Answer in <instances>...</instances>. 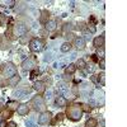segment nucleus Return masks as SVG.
<instances>
[{
	"mask_svg": "<svg viewBox=\"0 0 127 127\" xmlns=\"http://www.w3.org/2000/svg\"><path fill=\"white\" fill-rule=\"evenodd\" d=\"M90 38H92V36H90V33H89V34L87 33V34H85V38H84V39H88V41H89Z\"/></svg>",
	"mask_w": 127,
	"mask_h": 127,
	"instance_id": "obj_35",
	"label": "nucleus"
},
{
	"mask_svg": "<svg viewBox=\"0 0 127 127\" xmlns=\"http://www.w3.org/2000/svg\"><path fill=\"white\" fill-rule=\"evenodd\" d=\"M55 104L57 105V107H66V105H67V100H66V98H64L62 95H59V97H56Z\"/></svg>",
	"mask_w": 127,
	"mask_h": 127,
	"instance_id": "obj_9",
	"label": "nucleus"
},
{
	"mask_svg": "<svg viewBox=\"0 0 127 127\" xmlns=\"http://www.w3.org/2000/svg\"><path fill=\"white\" fill-rule=\"evenodd\" d=\"M19 80H20V76H19V75H14L13 78L8 79V83H9V85H10V87H15Z\"/></svg>",
	"mask_w": 127,
	"mask_h": 127,
	"instance_id": "obj_16",
	"label": "nucleus"
},
{
	"mask_svg": "<svg viewBox=\"0 0 127 127\" xmlns=\"http://www.w3.org/2000/svg\"><path fill=\"white\" fill-rule=\"evenodd\" d=\"M66 114L67 117L72 121H79L83 116V109H81V104H78V103H72L71 105L67 107V111H66Z\"/></svg>",
	"mask_w": 127,
	"mask_h": 127,
	"instance_id": "obj_1",
	"label": "nucleus"
},
{
	"mask_svg": "<svg viewBox=\"0 0 127 127\" xmlns=\"http://www.w3.org/2000/svg\"><path fill=\"white\" fill-rule=\"evenodd\" d=\"M8 107H9L10 109H15V108L18 107V103H17V102H9V103H8Z\"/></svg>",
	"mask_w": 127,
	"mask_h": 127,
	"instance_id": "obj_23",
	"label": "nucleus"
},
{
	"mask_svg": "<svg viewBox=\"0 0 127 127\" xmlns=\"http://www.w3.org/2000/svg\"><path fill=\"white\" fill-rule=\"evenodd\" d=\"M33 89H34L36 92H38L39 94L43 93V92H45V83H43V81H36L34 85H33Z\"/></svg>",
	"mask_w": 127,
	"mask_h": 127,
	"instance_id": "obj_11",
	"label": "nucleus"
},
{
	"mask_svg": "<svg viewBox=\"0 0 127 127\" xmlns=\"http://www.w3.org/2000/svg\"><path fill=\"white\" fill-rule=\"evenodd\" d=\"M6 127H17V123L15 122H9Z\"/></svg>",
	"mask_w": 127,
	"mask_h": 127,
	"instance_id": "obj_31",
	"label": "nucleus"
},
{
	"mask_svg": "<svg viewBox=\"0 0 127 127\" xmlns=\"http://www.w3.org/2000/svg\"><path fill=\"white\" fill-rule=\"evenodd\" d=\"M76 70V66L74 65V64H69V65L65 67V74L66 75H70V74H74Z\"/></svg>",
	"mask_w": 127,
	"mask_h": 127,
	"instance_id": "obj_17",
	"label": "nucleus"
},
{
	"mask_svg": "<svg viewBox=\"0 0 127 127\" xmlns=\"http://www.w3.org/2000/svg\"><path fill=\"white\" fill-rule=\"evenodd\" d=\"M32 104H33V107L36 111H39V112H43L45 108H46V104H45V100L42 97H39V95H37V97L33 98V100H32Z\"/></svg>",
	"mask_w": 127,
	"mask_h": 127,
	"instance_id": "obj_4",
	"label": "nucleus"
},
{
	"mask_svg": "<svg viewBox=\"0 0 127 127\" xmlns=\"http://www.w3.org/2000/svg\"><path fill=\"white\" fill-rule=\"evenodd\" d=\"M51 118H52L51 112H42V114L38 117V123L39 125H46L51 121Z\"/></svg>",
	"mask_w": 127,
	"mask_h": 127,
	"instance_id": "obj_7",
	"label": "nucleus"
},
{
	"mask_svg": "<svg viewBox=\"0 0 127 127\" xmlns=\"http://www.w3.org/2000/svg\"><path fill=\"white\" fill-rule=\"evenodd\" d=\"M84 69H85V72L87 74H93L97 67H95L93 64H89V65H85V67H84Z\"/></svg>",
	"mask_w": 127,
	"mask_h": 127,
	"instance_id": "obj_19",
	"label": "nucleus"
},
{
	"mask_svg": "<svg viewBox=\"0 0 127 127\" xmlns=\"http://www.w3.org/2000/svg\"><path fill=\"white\" fill-rule=\"evenodd\" d=\"M27 33V27L23 24V23H18L14 26V34L18 36V37H22Z\"/></svg>",
	"mask_w": 127,
	"mask_h": 127,
	"instance_id": "obj_6",
	"label": "nucleus"
},
{
	"mask_svg": "<svg viewBox=\"0 0 127 127\" xmlns=\"http://www.w3.org/2000/svg\"><path fill=\"white\" fill-rule=\"evenodd\" d=\"M99 67H100V69H103V70L105 69V60H104V59H100V62H99Z\"/></svg>",
	"mask_w": 127,
	"mask_h": 127,
	"instance_id": "obj_28",
	"label": "nucleus"
},
{
	"mask_svg": "<svg viewBox=\"0 0 127 127\" xmlns=\"http://www.w3.org/2000/svg\"><path fill=\"white\" fill-rule=\"evenodd\" d=\"M51 56H52V55L50 54V52H47V54L45 55V57H43V61H45V62H48V61H51V59H52Z\"/></svg>",
	"mask_w": 127,
	"mask_h": 127,
	"instance_id": "obj_27",
	"label": "nucleus"
},
{
	"mask_svg": "<svg viewBox=\"0 0 127 127\" xmlns=\"http://www.w3.org/2000/svg\"><path fill=\"white\" fill-rule=\"evenodd\" d=\"M99 79H100V84H102V85H104V84H105V75H104V74H100Z\"/></svg>",
	"mask_w": 127,
	"mask_h": 127,
	"instance_id": "obj_29",
	"label": "nucleus"
},
{
	"mask_svg": "<svg viewBox=\"0 0 127 127\" xmlns=\"http://www.w3.org/2000/svg\"><path fill=\"white\" fill-rule=\"evenodd\" d=\"M32 127H38V126H37V125H33V126H32Z\"/></svg>",
	"mask_w": 127,
	"mask_h": 127,
	"instance_id": "obj_37",
	"label": "nucleus"
},
{
	"mask_svg": "<svg viewBox=\"0 0 127 127\" xmlns=\"http://www.w3.org/2000/svg\"><path fill=\"white\" fill-rule=\"evenodd\" d=\"M81 109H83V112H84V111H85V112H90V111H92V108H90L89 104H81Z\"/></svg>",
	"mask_w": 127,
	"mask_h": 127,
	"instance_id": "obj_24",
	"label": "nucleus"
},
{
	"mask_svg": "<svg viewBox=\"0 0 127 127\" xmlns=\"http://www.w3.org/2000/svg\"><path fill=\"white\" fill-rule=\"evenodd\" d=\"M62 117H64V114H62V113H60V114H57V116H56V120H57V121H61V120H62Z\"/></svg>",
	"mask_w": 127,
	"mask_h": 127,
	"instance_id": "obj_32",
	"label": "nucleus"
},
{
	"mask_svg": "<svg viewBox=\"0 0 127 127\" xmlns=\"http://www.w3.org/2000/svg\"><path fill=\"white\" fill-rule=\"evenodd\" d=\"M85 65H87V62L85 61H84L83 59H79L78 61H76V67H79V69H84V67H85Z\"/></svg>",
	"mask_w": 127,
	"mask_h": 127,
	"instance_id": "obj_21",
	"label": "nucleus"
},
{
	"mask_svg": "<svg viewBox=\"0 0 127 127\" xmlns=\"http://www.w3.org/2000/svg\"><path fill=\"white\" fill-rule=\"evenodd\" d=\"M71 50V45L70 42H64L61 45V52H69Z\"/></svg>",
	"mask_w": 127,
	"mask_h": 127,
	"instance_id": "obj_18",
	"label": "nucleus"
},
{
	"mask_svg": "<svg viewBox=\"0 0 127 127\" xmlns=\"http://www.w3.org/2000/svg\"><path fill=\"white\" fill-rule=\"evenodd\" d=\"M3 75H4L5 78H8V79L13 78L14 75H17V67L13 65L12 62L5 64L4 67H3Z\"/></svg>",
	"mask_w": 127,
	"mask_h": 127,
	"instance_id": "obj_2",
	"label": "nucleus"
},
{
	"mask_svg": "<svg viewBox=\"0 0 127 127\" xmlns=\"http://www.w3.org/2000/svg\"><path fill=\"white\" fill-rule=\"evenodd\" d=\"M45 98H46V100H51V99H52V90H47V92H46Z\"/></svg>",
	"mask_w": 127,
	"mask_h": 127,
	"instance_id": "obj_25",
	"label": "nucleus"
},
{
	"mask_svg": "<svg viewBox=\"0 0 127 127\" xmlns=\"http://www.w3.org/2000/svg\"><path fill=\"white\" fill-rule=\"evenodd\" d=\"M56 26H57V23H56V20L55 19H52V20H48V22L46 23V29L47 31H55L56 29Z\"/></svg>",
	"mask_w": 127,
	"mask_h": 127,
	"instance_id": "obj_15",
	"label": "nucleus"
},
{
	"mask_svg": "<svg viewBox=\"0 0 127 127\" xmlns=\"http://www.w3.org/2000/svg\"><path fill=\"white\" fill-rule=\"evenodd\" d=\"M89 28H90V31L93 32V33H94V32H95V27H94L93 24H89Z\"/></svg>",
	"mask_w": 127,
	"mask_h": 127,
	"instance_id": "obj_34",
	"label": "nucleus"
},
{
	"mask_svg": "<svg viewBox=\"0 0 127 127\" xmlns=\"http://www.w3.org/2000/svg\"><path fill=\"white\" fill-rule=\"evenodd\" d=\"M26 126L27 127H32V126H33V123H32V121H26Z\"/></svg>",
	"mask_w": 127,
	"mask_h": 127,
	"instance_id": "obj_33",
	"label": "nucleus"
},
{
	"mask_svg": "<svg viewBox=\"0 0 127 127\" xmlns=\"http://www.w3.org/2000/svg\"><path fill=\"white\" fill-rule=\"evenodd\" d=\"M89 105H93V107H94V105H97V100L90 99V100H89Z\"/></svg>",
	"mask_w": 127,
	"mask_h": 127,
	"instance_id": "obj_30",
	"label": "nucleus"
},
{
	"mask_svg": "<svg viewBox=\"0 0 127 127\" xmlns=\"http://www.w3.org/2000/svg\"><path fill=\"white\" fill-rule=\"evenodd\" d=\"M57 94L59 95H61V94H65L66 92H67V85L65 83H59L57 84Z\"/></svg>",
	"mask_w": 127,
	"mask_h": 127,
	"instance_id": "obj_12",
	"label": "nucleus"
},
{
	"mask_svg": "<svg viewBox=\"0 0 127 127\" xmlns=\"http://www.w3.org/2000/svg\"><path fill=\"white\" fill-rule=\"evenodd\" d=\"M5 22H6V17L0 14V26H5Z\"/></svg>",
	"mask_w": 127,
	"mask_h": 127,
	"instance_id": "obj_26",
	"label": "nucleus"
},
{
	"mask_svg": "<svg viewBox=\"0 0 127 127\" xmlns=\"http://www.w3.org/2000/svg\"><path fill=\"white\" fill-rule=\"evenodd\" d=\"M104 46V37L103 36H99L94 39V47H97V48H100Z\"/></svg>",
	"mask_w": 127,
	"mask_h": 127,
	"instance_id": "obj_13",
	"label": "nucleus"
},
{
	"mask_svg": "<svg viewBox=\"0 0 127 127\" xmlns=\"http://www.w3.org/2000/svg\"><path fill=\"white\" fill-rule=\"evenodd\" d=\"M23 69L24 70H32V69H34L37 66V60L34 56H29L27 60L23 61Z\"/></svg>",
	"mask_w": 127,
	"mask_h": 127,
	"instance_id": "obj_5",
	"label": "nucleus"
},
{
	"mask_svg": "<svg viewBox=\"0 0 127 127\" xmlns=\"http://www.w3.org/2000/svg\"><path fill=\"white\" fill-rule=\"evenodd\" d=\"M97 120H95V118H89L87 122H85V127H95V126H97Z\"/></svg>",
	"mask_w": 127,
	"mask_h": 127,
	"instance_id": "obj_20",
	"label": "nucleus"
},
{
	"mask_svg": "<svg viewBox=\"0 0 127 127\" xmlns=\"http://www.w3.org/2000/svg\"><path fill=\"white\" fill-rule=\"evenodd\" d=\"M97 56H98V57H100V59H104V56H105V51H104V47H100V48H98V51H97Z\"/></svg>",
	"mask_w": 127,
	"mask_h": 127,
	"instance_id": "obj_22",
	"label": "nucleus"
},
{
	"mask_svg": "<svg viewBox=\"0 0 127 127\" xmlns=\"http://www.w3.org/2000/svg\"><path fill=\"white\" fill-rule=\"evenodd\" d=\"M43 48V41L38 39V38H33L29 42V50L32 52H39Z\"/></svg>",
	"mask_w": 127,
	"mask_h": 127,
	"instance_id": "obj_3",
	"label": "nucleus"
},
{
	"mask_svg": "<svg viewBox=\"0 0 127 127\" xmlns=\"http://www.w3.org/2000/svg\"><path fill=\"white\" fill-rule=\"evenodd\" d=\"M48 12L47 10H42L41 12V18H39V22L42 23V24H46L47 22H48Z\"/></svg>",
	"mask_w": 127,
	"mask_h": 127,
	"instance_id": "obj_14",
	"label": "nucleus"
},
{
	"mask_svg": "<svg viewBox=\"0 0 127 127\" xmlns=\"http://www.w3.org/2000/svg\"><path fill=\"white\" fill-rule=\"evenodd\" d=\"M17 111H18V114H20V116H26V114H28V112H29V107H28V104L23 103V104L18 105Z\"/></svg>",
	"mask_w": 127,
	"mask_h": 127,
	"instance_id": "obj_8",
	"label": "nucleus"
},
{
	"mask_svg": "<svg viewBox=\"0 0 127 127\" xmlns=\"http://www.w3.org/2000/svg\"><path fill=\"white\" fill-rule=\"evenodd\" d=\"M75 47L78 50H84L85 48V39H84L83 37H78L75 39Z\"/></svg>",
	"mask_w": 127,
	"mask_h": 127,
	"instance_id": "obj_10",
	"label": "nucleus"
},
{
	"mask_svg": "<svg viewBox=\"0 0 127 127\" xmlns=\"http://www.w3.org/2000/svg\"><path fill=\"white\" fill-rule=\"evenodd\" d=\"M70 57H71V59L74 60V59H75V57H76V54H75V52H74V54H71V56H70Z\"/></svg>",
	"mask_w": 127,
	"mask_h": 127,
	"instance_id": "obj_36",
	"label": "nucleus"
}]
</instances>
